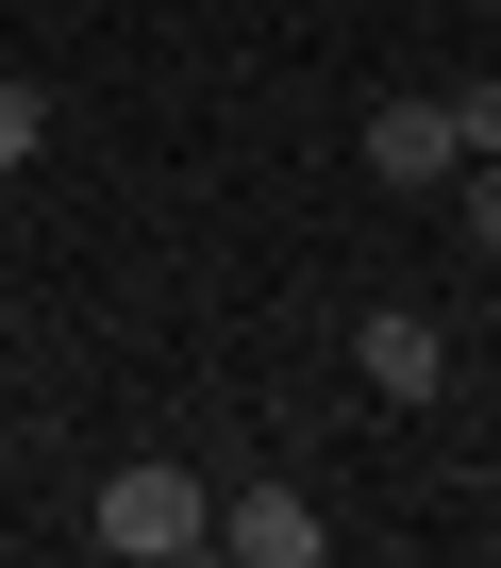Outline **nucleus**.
<instances>
[{
	"instance_id": "nucleus-1",
	"label": "nucleus",
	"mask_w": 501,
	"mask_h": 568,
	"mask_svg": "<svg viewBox=\"0 0 501 568\" xmlns=\"http://www.w3.org/2000/svg\"><path fill=\"white\" fill-rule=\"evenodd\" d=\"M84 535H101L117 568H184V551L217 535V485H201V468H167V452H134V468H101Z\"/></svg>"
},
{
	"instance_id": "nucleus-2",
	"label": "nucleus",
	"mask_w": 501,
	"mask_h": 568,
	"mask_svg": "<svg viewBox=\"0 0 501 568\" xmlns=\"http://www.w3.org/2000/svg\"><path fill=\"white\" fill-rule=\"evenodd\" d=\"M201 551H234V568H318V551H335V518H318L301 485H234Z\"/></svg>"
},
{
	"instance_id": "nucleus-3",
	"label": "nucleus",
	"mask_w": 501,
	"mask_h": 568,
	"mask_svg": "<svg viewBox=\"0 0 501 568\" xmlns=\"http://www.w3.org/2000/svg\"><path fill=\"white\" fill-rule=\"evenodd\" d=\"M351 368H368V402H434V385H451V335H434L418 302H368V318H351Z\"/></svg>"
},
{
	"instance_id": "nucleus-4",
	"label": "nucleus",
	"mask_w": 501,
	"mask_h": 568,
	"mask_svg": "<svg viewBox=\"0 0 501 568\" xmlns=\"http://www.w3.org/2000/svg\"><path fill=\"white\" fill-rule=\"evenodd\" d=\"M351 151H368V184H401V201H434V184L468 168V151H451V101H385Z\"/></svg>"
},
{
	"instance_id": "nucleus-5",
	"label": "nucleus",
	"mask_w": 501,
	"mask_h": 568,
	"mask_svg": "<svg viewBox=\"0 0 501 568\" xmlns=\"http://www.w3.org/2000/svg\"><path fill=\"white\" fill-rule=\"evenodd\" d=\"M34 151H51V101H34V84H0V184H18Z\"/></svg>"
},
{
	"instance_id": "nucleus-6",
	"label": "nucleus",
	"mask_w": 501,
	"mask_h": 568,
	"mask_svg": "<svg viewBox=\"0 0 501 568\" xmlns=\"http://www.w3.org/2000/svg\"><path fill=\"white\" fill-rule=\"evenodd\" d=\"M451 151H468V168L501 151V68H484V84H451Z\"/></svg>"
},
{
	"instance_id": "nucleus-7",
	"label": "nucleus",
	"mask_w": 501,
	"mask_h": 568,
	"mask_svg": "<svg viewBox=\"0 0 501 568\" xmlns=\"http://www.w3.org/2000/svg\"><path fill=\"white\" fill-rule=\"evenodd\" d=\"M451 184H468V251H501V151H484V168H451Z\"/></svg>"
}]
</instances>
